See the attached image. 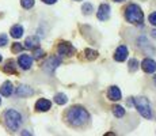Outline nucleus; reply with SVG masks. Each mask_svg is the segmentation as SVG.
Listing matches in <instances>:
<instances>
[{
    "label": "nucleus",
    "mask_w": 156,
    "mask_h": 136,
    "mask_svg": "<svg viewBox=\"0 0 156 136\" xmlns=\"http://www.w3.org/2000/svg\"><path fill=\"white\" fill-rule=\"evenodd\" d=\"M128 57V48L125 45H121V46L117 48L115 53H114V60L115 61H125Z\"/></svg>",
    "instance_id": "8"
},
{
    "label": "nucleus",
    "mask_w": 156,
    "mask_h": 136,
    "mask_svg": "<svg viewBox=\"0 0 156 136\" xmlns=\"http://www.w3.org/2000/svg\"><path fill=\"white\" fill-rule=\"evenodd\" d=\"M113 113H114L115 117L121 119V117L125 116V109L122 106H119V105H115V106H113Z\"/></svg>",
    "instance_id": "18"
},
{
    "label": "nucleus",
    "mask_w": 156,
    "mask_h": 136,
    "mask_svg": "<svg viewBox=\"0 0 156 136\" xmlns=\"http://www.w3.org/2000/svg\"><path fill=\"white\" fill-rule=\"evenodd\" d=\"M84 54H86V57L88 60H95L98 57V52H97V50H92V49H90V48L84 49Z\"/></svg>",
    "instance_id": "20"
},
{
    "label": "nucleus",
    "mask_w": 156,
    "mask_h": 136,
    "mask_svg": "<svg viewBox=\"0 0 156 136\" xmlns=\"http://www.w3.org/2000/svg\"><path fill=\"white\" fill-rule=\"evenodd\" d=\"M134 105H136V109L139 110V113L141 114L144 119H151L152 117L151 105H149V101L145 97H137V98H134Z\"/></svg>",
    "instance_id": "4"
},
{
    "label": "nucleus",
    "mask_w": 156,
    "mask_h": 136,
    "mask_svg": "<svg viewBox=\"0 0 156 136\" xmlns=\"http://www.w3.org/2000/svg\"><path fill=\"white\" fill-rule=\"evenodd\" d=\"M11 37L12 38H20L23 35V27L20 25H15L11 27Z\"/></svg>",
    "instance_id": "17"
},
{
    "label": "nucleus",
    "mask_w": 156,
    "mask_h": 136,
    "mask_svg": "<svg viewBox=\"0 0 156 136\" xmlns=\"http://www.w3.org/2000/svg\"><path fill=\"white\" fill-rule=\"evenodd\" d=\"M23 49V45L19 44V42H15V44L12 45V48H11V50H12L14 53H18V52H22Z\"/></svg>",
    "instance_id": "24"
},
{
    "label": "nucleus",
    "mask_w": 156,
    "mask_h": 136,
    "mask_svg": "<svg viewBox=\"0 0 156 136\" xmlns=\"http://www.w3.org/2000/svg\"><path fill=\"white\" fill-rule=\"evenodd\" d=\"M18 64L23 69H30L33 64V57H30L29 54H20L19 59H18Z\"/></svg>",
    "instance_id": "10"
},
{
    "label": "nucleus",
    "mask_w": 156,
    "mask_h": 136,
    "mask_svg": "<svg viewBox=\"0 0 156 136\" xmlns=\"http://www.w3.org/2000/svg\"><path fill=\"white\" fill-rule=\"evenodd\" d=\"M0 61H2V56H0Z\"/></svg>",
    "instance_id": "33"
},
{
    "label": "nucleus",
    "mask_w": 156,
    "mask_h": 136,
    "mask_svg": "<svg viewBox=\"0 0 156 136\" xmlns=\"http://www.w3.org/2000/svg\"><path fill=\"white\" fill-rule=\"evenodd\" d=\"M82 11H83V14L84 15H90L92 11H94V8H92V6L90 4V3H84L83 7H82Z\"/></svg>",
    "instance_id": "22"
},
{
    "label": "nucleus",
    "mask_w": 156,
    "mask_h": 136,
    "mask_svg": "<svg viewBox=\"0 0 156 136\" xmlns=\"http://www.w3.org/2000/svg\"><path fill=\"white\" fill-rule=\"evenodd\" d=\"M67 101H68L67 95H65V94H61V93L56 94V97H55V102H56L57 105H65V104H67Z\"/></svg>",
    "instance_id": "19"
},
{
    "label": "nucleus",
    "mask_w": 156,
    "mask_h": 136,
    "mask_svg": "<svg viewBox=\"0 0 156 136\" xmlns=\"http://www.w3.org/2000/svg\"><path fill=\"white\" fill-rule=\"evenodd\" d=\"M141 68L147 74H154L156 71V61L152 59H144L141 63Z\"/></svg>",
    "instance_id": "7"
},
{
    "label": "nucleus",
    "mask_w": 156,
    "mask_h": 136,
    "mask_svg": "<svg viewBox=\"0 0 156 136\" xmlns=\"http://www.w3.org/2000/svg\"><path fill=\"white\" fill-rule=\"evenodd\" d=\"M154 82H155V84H156V75H155V78H154Z\"/></svg>",
    "instance_id": "31"
},
{
    "label": "nucleus",
    "mask_w": 156,
    "mask_h": 136,
    "mask_svg": "<svg viewBox=\"0 0 156 136\" xmlns=\"http://www.w3.org/2000/svg\"><path fill=\"white\" fill-rule=\"evenodd\" d=\"M3 71L7 72V74H16V65H15L14 60H7L5 65L3 67Z\"/></svg>",
    "instance_id": "16"
},
{
    "label": "nucleus",
    "mask_w": 156,
    "mask_h": 136,
    "mask_svg": "<svg viewBox=\"0 0 156 136\" xmlns=\"http://www.w3.org/2000/svg\"><path fill=\"white\" fill-rule=\"evenodd\" d=\"M4 124L10 131H18V128L22 125V116L19 112L14 110V109H8L4 113Z\"/></svg>",
    "instance_id": "2"
},
{
    "label": "nucleus",
    "mask_w": 156,
    "mask_h": 136,
    "mask_svg": "<svg viewBox=\"0 0 156 136\" xmlns=\"http://www.w3.org/2000/svg\"><path fill=\"white\" fill-rule=\"evenodd\" d=\"M14 91V87H12V83L11 82H4V83L2 84V87H0V94H2L3 97H10L11 94H12Z\"/></svg>",
    "instance_id": "14"
},
{
    "label": "nucleus",
    "mask_w": 156,
    "mask_h": 136,
    "mask_svg": "<svg viewBox=\"0 0 156 136\" xmlns=\"http://www.w3.org/2000/svg\"><path fill=\"white\" fill-rule=\"evenodd\" d=\"M107 97H109V99H112V101H119V99H121V90L117 86H112L109 89V91H107Z\"/></svg>",
    "instance_id": "13"
},
{
    "label": "nucleus",
    "mask_w": 156,
    "mask_h": 136,
    "mask_svg": "<svg viewBox=\"0 0 156 136\" xmlns=\"http://www.w3.org/2000/svg\"><path fill=\"white\" fill-rule=\"evenodd\" d=\"M33 90L30 89L29 86H19L16 90V95L18 97H29V95H33Z\"/></svg>",
    "instance_id": "15"
},
{
    "label": "nucleus",
    "mask_w": 156,
    "mask_h": 136,
    "mask_svg": "<svg viewBox=\"0 0 156 136\" xmlns=\"http://www.w3.org/2000/svg\"><path fill=\"white\" fill-rule=\"evenodd\" d=\"M137 68H139V61H137V59L129 60V71L134 72V71H137Z\"/></svg>",
    "instance_id": "21"
},
{
    "label": "nucleus",
    "mask_w": 156,
    "mask_h": 136,
    "mask_svg": "<svg viewBox=\"0 0 156 136\" xmlns=\"http://www.w3.org/2000/svg\"><path fill=\"white\" fill-rule=\"evenodd\" d=\"M76 2H80V0H76Z\"/></svg>",
    "instance_id": "34"
},
{
    "label": "nucleus",
    "mask_w": 156,
    "mask_h": 136,
    "mask_svg": "<svg viewBox=\"0 0 156 136\" xmlns=\"http://www.w3.org/2000/svg\"><path fill=\"white\" fill-rule=\"evenodd\" d=\"M40 46V40H38V37H34V35H31V37H27L25 41V48L26 49H31L34 50L35 48Z\"/></svg>",
    "instance_id": "12"
},
{
    "label": "nucleus",
    "mask_w": 156,
    "mask_h": 136,
    "mask_svg": "<svg viewBox=\"0 0 156 136\" xmlns=\"http://www.w3.org/2000/svg\"><path fill=\"white\" fill-rule=\"evenodd\" d=\"M20 4H22L23 8L29 10V8H31L34 6V0H20Z\"/></svg>",
    "instance_id": "23"
},
{
    "label": "nucleus",
    "mask_w": 156,
    "mask_h": 136,
    "mask_svg": "<svg viewBox=\"0 0 156 136\" xmlns=\"http://www.w3.org/2000/svg\"><path fill=\"white\" fill-rule=\"evenodd\" d=\"M65 120L72 127H83L90 120V114L84 108L72 106L65 113Z\"/></svg>",
    "instance_id": "1"
},
{
    "label": "nucleus",
    "mask_w": 156,
    "mask_h": 136,
    "mask_svg": "<svg viewBox=\"0 0 156 136\" xmlns=\"http://www.w3.org/2000/svg\"><path fill=\"white\" fill-rule=\"evenodd\" d=\"M151 35H152V37H154L155 40H156V29H154V30L151 31Z\"/></svg>",
    "instance_id": "29"
},
{
    "label": "nucleus",
    "mask_w": 156,
    "mask_h": 136,
    "mask_svg": "<svg viewBox=\"0 0 156 136\" xmlns=\"http://www.w3.org/2000/svg\"><path fill=\"white\" fill-rule=\"evenodd\" d=\"M50 108H52V102L49 99L41 98L35 102V110H38V112H48Z\"/></svg>",
    "instance_id": "11"
},
{
    "label": "nucleus",
    "mask_w": 156,
    "mask_h": 136,
    "mask_svg": "<svg viewBox=\"0 0 156 136\" xmlns=\"http://www.w3.org/2000/svg\"><path fill=\"white\" fill-rule=\"evenodd\" d=\"M61 64V60L58 59L57 56H50L49 59L45 61V64H44V69L46 72H49V74H52L55 69L58 67V65Z\"/></svg>",
    "instance_id": "5"
},
{
    "label": "nucleus",
    "mask_w": 156,
    "mask_h": 136,
    "mask_svg": "<svg viewBox=\"0 0 156 136\" xmlns=\"http://www.w3.org/2000/svg\"><path fill=\"white\" fill-rule=\"evenodd\" d=\"M44 3H46V4H55L57 0H42Z\"/></svg>",
    "instance_id": "28"
},
{
    "label": "nucleus",
    "mask_w": 156,
    "mask_h": 136,
    "mask_svg": "<svg viewBox=\"0 0 156 136\" xmlns=\"http://www.w3.org/2000/svg\"><path fill=\"white\" fill-rule=\"evenodd\" d=\"M8 42V38L5 34H0V46H5V44Z\"/></svg>",
    "instance_id": "26"
},
{
    "label": "nucleus",
    "mask_w": 156,
    "mask_h": 136,
    "mask_svg": "<svg viewBox=\"0 0 156 136\" xmlns=\"http://www.w3.org/2000/svg\"><path fill=\"white\" fill-rule=\"evenodd\" d=\"M125 18L129 23L133 25H143L144 20V14L141 11V8L137 4H129L125 10Z\"/></svg>",
    "instance_id": "3"
},
{
    "label": "nucleus",
    "mask_w": 156,
    "mask_h": 136,
    "mask_svg": "<svg viewBox=\"0 0 156 136\" xmlns=\"http://www.w3.org/2000/svg\"><path fill=\"white\" fill-rule=\"evenodd\" d=\"M98 19L99 20H107L110 18V7L109 4L103 3V4L99 6V10H98Z\"/></svg>",
    "instance_id": "9"
},
{
    "label": "nucleus",
    "mask_w": 156,
    "mask_h": 136,
    "mask_svg": "<svg viewBox=\"0 0 156 136\" xmlns=\"http://www.w3.org/2000/svg\"><path fill=\"white\" fill-rule=\"evenodd\" d=\"M0 104H2V98H0Z\"/></svg>",
    "instance_id": "32"
},
{
    "label": "nucleus",
    "mask_w": 156,
    "mask_h": 136,
    "mask_svg": "<svg viewBox=\"0 0 156 136\" xmlns=\"http://www.w3.org/2000/svg\"><path fill=\"white\" fill-rule=\"evenodd\" d=\"M44 54H45V52L42 49H38V48H35L34 49V59H41V57H44Z\"/></svg>",
    "instance_id": "25"
},
{
    "label": "nucleus",
    "mask_w": 156,
    "mask_h": 136,
    "mask_svg": "<svg viewBox=\"0 0 156 136\" xmlns=\"http://www.w3.org/2000/svg\"><path fill=\"white\" fill-rule=\"evenodd\" d=\"M57 52H58V54H62V56H72L76 50L72 46V44L62 41V42H60L58 46H57Z\"/></svg>",
    "instance_id": "6"
},
{
    "label": "nucleus",
    "mask_w": 156,
    "mask_h": 136,
    "mask_svg": "<svg viewBox=\"0 0 156 136\" xmlns=\"http://www.w3.org/2000/svg\"><path fill=\"white\" fill-rule=\"evenodd\" d=\"M149 23L156 26V13H152L151 15H149Z\"/></svg>",
    "instance_id": "27"
},
{
    "label": "nucleus",
    "mask_w": 156,
    "mask_h": 136,
    "mask_svg": "<svg viewBox=\"0 0 156 136\" xmlns=\"http://www.w3.org/2000/svg\"><path fill=\"white\" fill-rule=\"evenodd\" d=\"M114 2H117V3H119V2H124V0H114Z\"/></svg>",
    "instance_id": "30"
}]
</instances>
